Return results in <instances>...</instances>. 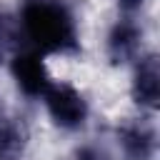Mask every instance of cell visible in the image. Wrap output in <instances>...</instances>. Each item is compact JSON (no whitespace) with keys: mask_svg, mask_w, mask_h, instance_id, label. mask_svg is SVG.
I'll list each match as a JSON object with an SVG mask.
<instances>
[{"mask_svg":"<svg viewBox=\"0 0 160 160\" xmlns=\"http://www.w3.org/2000/svg\"><path fill=\"white\" fill-rule=\"evenodd\" d=\"M20 30L28 50L40 55H65L78 48V25L60 0H28L20 8Z\"/></svg>","mask_w":160,"mask_h":160,"instance_id":"obj_1","label":"cell"},{"mask_svg":"<svg viewBox=\"0 0 160 160\" xmlns=\"http://www.w3.org/2000/svg\"><path fill=\"white\" fill-rule=\"evenodd\" d=\"M48 115L52 118L55 125H60L62 130H78L85 125L88 120V100L82 98V92L70 85V82H55L48 88V92L42 95Z\"/></svg>","mask_w":160,"mask_h":160,"instance_id":"obj_2","label":"cell"},{"mask_svg":"<svg viewBox=\"0 0 160 160\" xmlns=\"http://www.w3.org/2000/svg\"><path fill=\"white\" fill-rule=\"evenodd\" d=\"M10 72H12V80L20 88V92L28 98H42L48 92V88L52 85V75H50L42 55L35 50H20L10 60Z\"/></svg>","mask_w":160,"mask_h":160,"instance_id":"obj_3","label":"cell"},{"mask_svg":"<svg viewBox=\"0 0 160 160\" xmlns=\"http://www.w3.org/2000/svg\"><path fill=\"white\" fill-rule=\"evenodd\" d=\"M158 95H160V70H158V60L155 58H145L140 60L135 78H132V98L138 100V105L155 110L158 105Z\"/></svg>","mask_w":160,"mask_h":160,"instance_id":"obj_4","label":"cell"},{"mask_svg":"<svg viewBox=\"0 0 160 160\" xmlns=\"http://www.w3.org/2000/svg\"><path fill=\"white\" fill-rule=\"evenodd\" d=\"M120 145L130 160H150L155 150V138L142 125H130L120 132Z\"/></svg>","mask_w":160,"mask_h":160,"instance_id":"obj_5","label":"cell"},{"mask_svg":"<svg viewBox=\"0 0 160 160\" xmlns=\"http://www.w3.org/2000/svg\"><path fill=\"white\" fill-rule=\"evenodd\" d=\"M138 40H140V30L132 22H118L108 38V48L112 52V58H130L138 50Z\"/></svg>","mask_w":160,"mask_h":160,"instance_id":"obj_6","label":"cell"},{"mask_svg":"<svg viewBox=\"0 0 160 160\" xmlns=\"http://www.w3.org/2000/svg\"><path fill=\"white\" fill-rule=\"evenodd\" d=\"M18 130L8 125V120H0V148H15L18 145Z\"/></svg>","mask_w":160,"mask_h":160,"instance_id":"obj_7","label":"cell"},{"mask_svg":"<svg viewBox=\"0 0 160 160\" xmlns=\"http://www.w3.org/2000/svg\"><path fill=\"white\" fill-rule=\"evenodd\" d=\"M75 160H95V158H92V155H90V152H80V155H78V158H75Z\"/></svg>","mask_w":160,"mask_h":160,"instance_id":"obj_8","label":"cell"},{"mask_svg":"<svg viewBox=\"0 0 160 160\" xmlns=\"http://www.w3.org/2000/svg\"><path fill=\"white\" fill-rule=\"evenodd\" d=\"M122 2H128V5H132V2H142V0H122Z\"/></svg>","mask_w":160,"mask_h":160,"instance_id":"obj_9","label":"cell"}]
</instances>
